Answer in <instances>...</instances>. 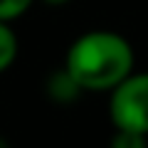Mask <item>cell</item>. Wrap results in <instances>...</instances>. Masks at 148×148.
<instances>
[{
	"mask_svg": "<svg viewBox=\"0 0 148 148\" xmlns=\"http://www.w3.org/2000/svg\"><path fill=\"white\" fill-rule=\"evenodd\" d=\"M64 69L74 77L82 91H114L136 72L133 45L116 30H89L69 45Z\"/></svg>",
	"mask_w": 148,
	"mask_h": 148,
	"instance_id": "1",
	"label": "cell"
},
{
	"mask_svg": "<svg viewBox=\"0 0 148 148\" xmlns=\"http://www.w3.org/2000/svg\"><path fill=\"white\" fill-rule=\"evenodd\" d=\"M109 121L114 128L148 136V72H133L109 94Z\"/></svg>",
	"mask_w": 148,
	"mask_h": 148,
	"instance_id": "2",
	"label": "cell"
},
{
	"mask_svg": "<svg viewBox=\"0 0 148 148\" xmlns=\"http://www.w3.org/2000/svg\"><path fill=\"white\" fill-rule=\"evenodd\" d=\"M45 94H47L54 104H72V101H77L84 91H82V86L74 82V77L67 69L59 67L47 77V82H45Z\"/></svg>",
	"mask_w": 148,
	"mask_h": 148,
	"instance_id": "3",
	"label": "cell"
},
{
	"mask_svg": "<svg viewBox=\"0 0 148 148\" xmlns=\"http://www.w3.org/2000/svg\"><path fill=\"white\" fill-rule=\"evenodd\" d=\"M20 45H17V35L12 32V22L0 20V74L15 64Z\"/></svg>",
	"mask_w": 148,
	"mask_h": 148,
	"instance_id": "4",
	"label": "cell"
},
{
	"mask_svg": "<svg viewBox=\"0 0 148 148\" xmlns=\"http://www.w3.org/2000/svg\"><path fill=\"white\" fill-rule=\"evenodd\" d=\"M109 148H148V136L136 131H121L114 128V136L109 141Z\"/></svg>",
	"mask_w": 148,
	"mask_h": 148,
	"instance_id": "5",
	"label": "cell"
},
{
	"mask_svg": "<svg viewBox=\"0 0 148 148\" xmlns=\"http://www.w3.org/2000/svg\"><path fill=\"white\" fill-rule=\"evenodd\" d=\"M32 5H35V0H0V20L3 22H15Z\"/></svg>",
	"mask_w": 148,
	"mask_h": 148,
	"instance_id": "6",
	"label": "cell"
},
{
	"mask_svg": "<svg viewBox=\"0 0 148 148\" xmlns=\"http://www.w3.org/2000/svg\"><path fill=\"white\" fill-rule=\"evenodd\" d=\"M45 5H52V8H57V5H67V3H72V0H42Z\"/></svg>",
	"mask_w": 148,
	"mask_h": 148,
	"instance_id": "7",
	"label": "cell"
},
{
	"mask_svg": "<svg viewBox=\"0 0 148 148\" xmlns=\"http://www.w3.org/2000/svg\"><path fill=\"white\" fill-rule=\"evenodd\" d=\"M0 148H10V143H8V138L0 136Z\"/></svg>",
	"mask_w": 148,
	"mask_h": 148,
	"instance_id": "8",
	"label": "cell"
}]
</instances>
